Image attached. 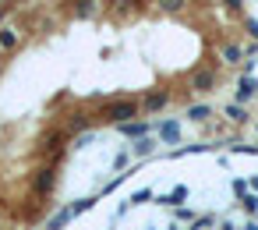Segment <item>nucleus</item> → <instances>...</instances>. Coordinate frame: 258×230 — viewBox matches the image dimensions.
Here are the masks:
<instances>
[{
  "instance_id": "obj_1",
  "label": "nucleus",
  "mask_w": 258,
  "mask_h": 230,
  "mask_svg": "<svg viewBox=\"0 0 258 230\" xmlns=\"http://www.w3.org/2000/svg\"><path fill=\"white\" fill-rule=\"evenodd\" d=\"M138 113H142L138 99H106L103 110H99V117H103L106 124H113V128H120V124H127V121H138Z\"/></svg>"
},
{
  "instance_id": "obj_2",
  "label": "nucleus",
  "mask_w": 258,
  "mask_h": 230,
  "mask_svg": "<svg viewBox=\"0 0 258 230\" xmlns=\"http://www.w3.org/2000/svg\"><path fill=\"white\" fill-rule=\"evenodd\" d=\"M68 142H71L68 128H57V131H50V135L39 142V156H43L46 163H60L64 152H68Z\"/></svg>"
},
{
  "instance_id": "obj_3",
  "label": "nucleus",
  "mask_w": 258,
  "mask_h": 230,
  "mask_svg": "<svg viewBox=\"0 0 258 230\" xmlns=\"http://www.w3.org/2000/svg\"><path fill=\"white\" fill-rule=\"evenodd\" d=\"M29 188L36 198H50L57 191V163H43L32 177H29Z\"/></svg>"
},
{
  "instance_id": "obj_4",
  "label": "nucleus",
  "mask_w": 258,
  "mask_h": 230,
  "mask_svg": "<svg viewBox=\"0 0 258 230\" xmlns=\"http://www.w3.org/2000/svg\"><path fill=\"white\" fill-rule=\"evenodd\" d=\"M251 99H258V78H254V75H251V78L240 75V78H237V103L247 106Z\"/></svg>"
},
{
  "instance_id": "obj_5",
  "label": "nucleus",
  "mask_w": 258,
  "mask_h": 230,
  "mask_svg": "<svg viewBox=\"0 0 258 230\" xmlns=\"http://www.w3.org/2000/svg\"><path fill=\"white\" fill-rule=\"evenodd\" d=\"M191 89H195V92H212V89H216V71H212V68L191 71Z\"/></svg>"
},
{
  "instance_id": "obj_6",
  "label": "nucleus",
  "mask_w": 258,
  "mask_h": 230,
  "mask_svg": "<svg viewBox=\"0 0 258 230\" xmlns=\"http://www.w3.org/2000/svg\"><path fill=\"white\" fill-rule=\"evenodd\" d=\"M170 99H173V96H170L166 89H156V92H149V96H142V99H138V106H142L145 113H156V110H163V106H166Z\"/></svg>"
},
{
  "instance_id": "obj_7",
  "label": "nucleus",
  "mask_w": 258,
  "mask_h": 230,
  "mask_svg": "<svg viewBox=\"0 0 258 230\" xmlns=\"http://www.w3.org/2000/svg\"><path fill=\"white\" fill-rule=\"evenodd\" d=\"M92 124H96V117H89V113L75 110V113H71V121H68V135H71V138H78V135L92 131Z\"/></svg>"
},
{
  "instance_id": "obj_8",
  "label": "nucleus",
  "mask_w": 258,
  "mask_h": 230,
  "mask_svg": "<svg viewBox=\"0 0 258 230\" xmlns=\"http://www.w3.org/2000/svg\"><path fill=\"white\" fill-rule=\"evenodd\" d=\"M117 131H120L124 138H131V142H138V138H149V131H152V124L138 117V121H127V124H120Z\"/></svg>"
},
{
  "instance_id": "obj_9",
  "label": "nucleus",
  "mask_w": 258,
  "mask_h": 230,
  "mask_svg": "<svg viewBox=\"0 0 258 230\" xmlns=\"http://www.w3.org/2000/svg\"><path fill=\"white\" fill-rule=\"evenodd\" d=\"M187 195H191V191H187V184H177V188H170L166 195H159V198H156V205H163V209H166V205H170V209H180V202H184Z\"/></svg>"
},
{
  "instance_id": "obj_10",
  "label": "nucleus",
  "mask_w": 258,
  "mask_h": 230,
  "mask_svg": "<svg viewBox=\"0 0 258 230\" xmlns=\"http://www.w3.org/2000/svg\"><path fill=\"white\" fill-rule=\"evenodd\" d=\"M18 43H22V32H18V29H11V25L0 29V53H15Z\"/></svg>"
},
{
  "instance_id": "obj_11",
  "label": "nucleus",
  "mask_w": 258,
  "mask_h": 230,
  "mask_svg": "<svg viewBox=\"0 0 258 230\" xmlns=\"http://www.w3.org/2000/svg\"><path fill=\"white\" fill-rule=\"evenodd\" d=\"M71 219H75V212H71V205H60V209H57V212H53V216L46 219V230H64V226H68Z\"/></svg>"
},
{
  "instance_id": "obj_12",
  "label": "nucleus",
  "mask_w": 258,
  "mask_h": 230,
  "mask_svg": "<svg viewBox=\"0 0 258 230\" xmlns=\"http://www.w3.org/2000/svg\"><path fill=\"white\" fill-rule=\"evenodd\" d=\"M223 117H226L230 124H247V121H251V113H247L240 103H226V106H223Z\"/></svg>"
},
{
  "instance_id": "obj_13",
  "label": "nucleus",
  "mask_w": 258,
  "mask_h": 230,
  "mask_svg": "<svg viewBox=\"0 0 258 230\" xmlns=\"http://www.w3.org/2000/svg\"><path fill=\"white\" fill-rule=\"evenodd\" d=\"M159 138H163L166 145H177V142H180V124H177L173 117L163 121V124H159Z\"/></svg>"
},
{
  "instance_id": "obj_14",
  "label": "nucleus",
  "mask_w": 258,
  "mask_h": 230,
  "mask_svg": "<svg viewBox=\"0 0 258 230\" xmlns=\"http://www.w3.org/2000/svg\"><path fill=\"white\" fill-rule=\"evenodd\" d=\"M240 57H244V46H240V43H223V46H219V61H223V64H237Z\"/></svg>"
},
{
  "instance_id": "obj_15",
  "label": "nucleus",
  "mask_w": 258,
  "mask_h": 230,
  "mask_svg": "<svg viewBox=\"0 0 258 230\" xmlns=\"http://www.w3.org/2000/svg\"><path fill=\"white\" fill-rule=\"evenodd\" d=\"M187 121H195V124H205L209 117H212V106L209 103H195V106H187V113H184Z\"/></svg>"
},
{
  "instance_id": "obj_16",
  "label": "nucleus",
  "mask_w": 258,
  "mask_h": 230,
  "mask_svg": "<svg viewBox=\"0 0 258 230\" xmlns=\"http://www.w3.org/2000/svg\"><path fill=\"white\" fill-rule=\"evenodd\" d=\"M152 152H156V138H138V142H131V156L149 159Z\"/></svg>"
},
{
  "instance_id": "obj_17",
  "label": "nucleus",
  "mask_w": 258,
  "mask_h": 230,
  "mask_svg": "<svg viewBox=\"0 0 258 230\" xmlns=\"http://www.w3.org/2000/svg\"><path fill=\"white\" fill-rule=\"evenodd\" d=\"M216 145H209V142H195V145H180V149H173L170 156H191V152H212Z\"/></svg>"
},
{
  "instance_id": "obj_18",
  "label": "nucleus",
  "mask_w": 258,
  "mask_h": 230,
  "mask_svg": "<svg viewBox=\"0 0 258 230\" xmlns=\"http://www.w3.org/2000/svg\"><path fill=\"white\" fill-rule=\"evenodd\" d=\"M71 11H75L78 18H92L99 8H96V0H75V8H71Z\"/></svg>"
},
{
  "instance_id": "obj_19",
  "label": "nucleus",
  "mask_w": 258,
  "mask_h": 230,
  "mask_svg": "<svg viewBox=\"0 0 258 230\" xmlns=\"http://www.w3.org/2000/svg\"><path fill=\"white\" fill-rule=\"evenodd\" d=\"M96 202H99L96 195H85V198H75V202H71V212H75V216H82V212H89V209H92Z\"/></svg>"
},
{
  "instance_id": "obj_20",
  "label": "nucleus",
  "mask_w": 258,
  "mask_h": 230,
  "mask_svg": "<svg viewBox=\"0 0 258 230\" xmlns=\"http://www.w3.org/2000/svg\"><path fill=\"white\" fill-rule=\"evenodd\" d=\"M156 4H159L166 15H180V11L187 8V0H156Z\"/></svg>"
},
{
  "instance_id": "obj_21",
  "label": "nucleus",
  "mask_w": 258,
  "mask_h": 230,
  "mask_svg": "<svg viewBox=\"0 0 258 230\" xmlns=\"http://www.w3.org/2000/svg\"><path fill=\"white\" fill-rule=\"evenodd\" d=\"M240 209H244V212L254 219V212H258V195H254V191H247V195L240 198Z\"/></svg>"
},
{
  "instance_id": "obj_22",
  "label": "nucleus",
  "mask_w": 258,
  "mask_h": 230,
  "mask_svg": "<svg viewBox=\"0 0 258 230\" xmlns=\"http://www.w3.org/2000/svg\"><path fill=\"white\" fill-rule=\"evenodd\" d=\"M173 219H177V223H195V219H198V212H195V209H187V205H180V209H173Z\"/></svg>"
},
{
  "instance_id": "obj_23",
  "label": "nucleus",
  "mask_w": 258,
  "mask_h": 230,
  "mask_svg": "<svg viewBox=\"0 0 258 230\" xmlns=\"http://www.w3.org/2000/svg\"><path fill=\"white\" fill-rule=\"evenodd\" d=\"M209 226H216V212H202V216L191 223V230H209Z\"/></svg>"
},
{
  "instance_id": "obj_24",
  "label": "nucleus",
  "mask_w": 258,
  "mask_h": 230,
  "mask_svg": "<svg viewBox=\"0 0 258 230\" xmlns=\"http://www.w3.org/2000/svg\"><path fill=\"white\" fill-rule=\"evenodd\" d=\"M96 142V131H85V135H78V138H71V149H89Z\"/></svg>"
},
{
  "instance_id": "obj_25",
  "label": "nucleus",
  "mask_w": 258,
  "mask_h": 230,
  "mask_svg": "<svg viewBox=\"0 0 258 230\" xmlns=\"http://www.w3.org/2000/svg\"><path fill=\"white\" fill-rule=\"evenodd\" d=\"M127 163H131V149H120V152L113 156V170H120V174H124V170H127Z\"/></svg>"
},
{
  "instance_id": "obj_26",
  "label": "nucleus",
  "mask_w": 258,
  "mask_h": 230,
  "mask_svg": "<svg viewBox=\"0 0 258 230\" xmlns=\"http://www.w3.org/2000/svg\"><path fill=\"white\" fill-rule=\"evenodd\" d=\"M149 198H152V188H138V191H131L127 202H131V205H145Z\"/></svg>"
},
{
  "instance_id": "obj_27",
  "label": "nucleus",
  "mask_w": 258,
  "mask_h": 230,
  "mask_svg": "<svg viewBox=\"0 0 258 230\" xmlns=\"http://www.w3.org/2000/svg\"><path fill=\"white\" fill-rule=\"evenodd\" d=\"M230 191H233L237 198H244V195H247V177H233V181H230Z\"/></svg>"
},
{
  "instance_id": "obj_28",
  "label": "nucleus",
  "mask_w": 258,
  "mask_h": 230,
  "mask_svg": "<svg viewBox=\"0 0 258 230\" xmlns=\"http://www.w3.org/2000/svg\"><path fill=\"white\" fill-rule=\"evenodd\" d=\"M244 32L258 43V18H251V15H244Z\"/></svg>"
},
{
  "instance_id": "obj_29",
  "label": "nucleus",
  "mask_w": 258,
  "mask_h": 230,
  "mask_svg": "<svg viewBox=\"0 0 258 230\" xmlns=\"http://www.w3.org/2000/svg\"><path fill=\"white\" fill-rule=\"evenodd\" d=\"M223 8L233 11V15H240V11H244V0H223Z\"/></svg>"
},
{
  "instance_id": "obj_30",
  "label": "nucleus",
  "mask_w": 258,
  "mask_h": 230,
  "mask_svg": "<svg viewBox=\"0 0 258 230\" xmlns=\"http://www.w3.org/2000/svg\"><path fill=\"white\" fill-rule=\"evenodd\" d=\"M15 11V4H0V29H4V18Z\"/></svg>"
},
{
  "instance_id": "obj_31",
  "label": "nucleus",
  "mask_w": 258,
  "mask_h": 230,
  "mask_svg": "<svg viewBox=\"0 0 258 230\" xmlns=\"http://www.w3.org/2000/svg\"><path fill=\"white\" fill-rule=\"evenodd\" d=\"M254 64H258V61H254V57H247V61H244V71H240V75H247V78H251V71H254Z\"/></svg>"
},
{
  "instance_id": "obj_32",
  "label": "nucleus",
  "mask_w": 258,
  "mask_h": 230,
  "mask_svg": "<svg viewBox=\"0 0 258 230\" xmlns=\"http://www.w3.org/2000/svg\"><path fill=\"white\" fill-rule=\"evenodd\" d=\"M244 57H258V43H254V39L244 46Z\"/></svg>"
},
{
  "instance_id": "obj_33",
  "label": "nucleus",
  "mask_w": 258,
  "mask_h": 230,
  "mask_svg": "<svg viewBox=\"0 0 258 230\" xmlns=\"http://www.w3.org/2000/svg\"><path fill=\"white\" fill-rule=\"evenodd\" d=\"M247 191H254V195H258V174H254V177H247Z\"/></svg>"
},
{
  "instance_id": "obj_34",
  "label": "nucleus",
  "mask_w": 258,
  "mask_h": 230,
  "mask_svg": "<svg viewBox=\"0 0 258 230\" xmlns=\"http://www.w3.org/2000/svg\"><path fill=\"white\" fill-rule=\"evenodd\" d=\"M240 230H258V219H247V223H244Z\"/></svg>"
},
{
  "instance_id": "obj_35",
  "label": "nucleus",
  "mask_w": 258,
  "mask_h": 230,
  "mask_svg": "<svg viewBox=\"0 0 258 230\" xmlns=\"http://www.w3.org/2000/svg\"><path fill=\"white\" fill-rule=\"evenodd\" d=\"M219 230H240V226H233L230 219H223V223H219Z\"/></svg>"
},
{
  "instance_id": "obj_36",
  "label": "nucleus",
  "mask_w": 258,
  "mask_h": 230,
  "mask_svg": "<svg viewBox=\"0 0 258 230\" xmlns=\"http://www.w3.org/2000/svg\"><path fill=\"white\" fill-rule=\"evenodd\" d=\"M166 230H191V226H180V223H170Z\"/></svg>"
},
{
  "instance_id": "obj_37",
  "label": "nucleus",
  "mask_w": 258,
  "mask_h": 230,
  "mask_svg": "<svg viewBox=\"0 0 258 230\" xmlns=\"http://www.w3.org/2000/svg\"><path fill=\"white\" fill-rule=\"evenodd\" d=\"M254 219H258V212H254Z\"/></svg>"
}]
</instances>
